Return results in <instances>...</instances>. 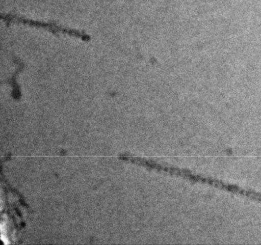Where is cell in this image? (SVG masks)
Segmentation results:
<instances>
[{
  "mask_svg": "<svg viewBox=\"0 0 261 245\" xmlns=\"http://www.w3.org/2000/svg\"><path fill=\"white\" fill-rule=\"evenodd\" d=\"M128 160H130L131 162H135V164L147 166V167L150 168V169H156L158 171H164V172L169 173V174L173 175V176L185 178V179L189 180L190 181L212 185L215 188L227 190V192H230V193L239 194V195L253 199L254 200L261 201V194H260L255 193V192H252V190H245V189H243L241 187L238 186V185L229 184V183H225V182L220 181V180L215 179V178H210V177H204L201 176V175L195 174V173L191 172L189 170L163 166L159 165L155 162L143 160V159L129 157Z\"/></svg>",
  "mask_w": 261,
  "mask_h": 245,
  "instance_id": "cell-1",
  "label": "cell"
}]
</instances>
